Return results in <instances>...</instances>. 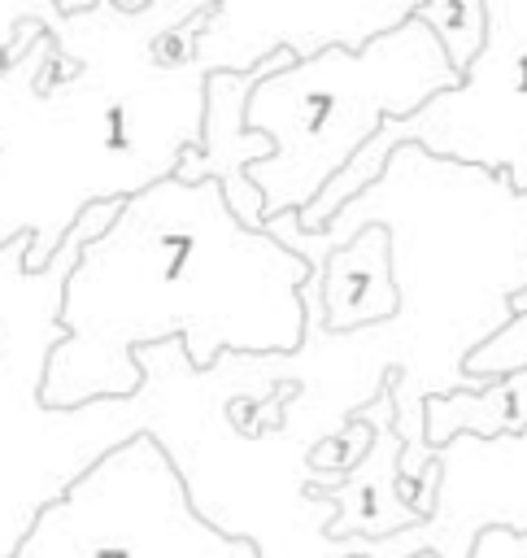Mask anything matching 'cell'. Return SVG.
Instances as JSON below:
<instances>
[{
    "label": "cell",
    "instance_id": "cell-1",
    "mask_svg": "<svg viewBox=\"0 0 527 558\" xmlns=\"http://www.w3.org/2000/svg\"><path fill=\"white\" fill-rule=\"evenodd\" d=\"M266 231L314 270L305 344L261 357L270 384H296L283 436L314 449L392 388L401 484L418 488L440 453L427 445V401L483 388L466 357L527 292V192L405 144L331 227L305 231L283 214Z\"/></svg>",
    "mask_w": 527,
    "mask_h": 558
},
{
    "label": "cell",
    "instance_id": "cell-2",
    "mask_svg": "<svg viewBox=\"0 0 527 558\" xmlns=\"http://www.w3.org/2000/svg\"><path fill=\"white\" fill-rule=\"evenodd\" d=\"M205 4H0V248L30 235V275L87 205L139 196L200 144L209 74L166 70L152 39Z\"/></svg>",
    "mask_w": 527,
    "mask_h": 558
},
{
    "label": "cell",
    "instance_id": "cell-3",
    "mask_svg": "<svg viewBox=\"0 0 527 558\" xmlns=\"http://www.w3.org/2000/svg\"><path fill=\"white\" fill-rule=\"evenodd\" d=\"M309 262L248 231L218 183L161 179L122 201L65 279V340L48 357L44 405L78 410L144 392L139 349L179 340L196 371L292 357L305 344Z\"/></svg>",
    "mask_w": 527,
    "mask_h": 558
},
{
    "label": "cell",
    "instance_id": "cell-4",
    "mask_svg": "<svg viewBox=\"0 0 527 558\" xmlns=\"http://www.w3.org/2000/svg\"><path fill=\"white\" fill-rule=\"evenodd\" d=\"M144 392L152 401L144 436H152L187 484L205 523L253 541L257 558H348L331 541L335 506L309 493V445L266 432L244 436L231 423L235 397H266L261 357L226 353L213 371H196L179 340L139 349Z\"/></svg>",
    "mask_w": 527,
    "mask_h": 558
},
{
    "label": "cell",
    "instance_id": "cell-5",
    "mask_svg": "<svg viewBox=\"0 0 527 558\" xmlns=\"http://www.w3.org/2000/svg\"><path fill=\"white\" fill-rule=\"evenodd\" d=\"M122 201H96L78 214L57 257L30 275V235L0 248V558H13L35 519L105 453L144 436L148 392L126 401H91L78 410L44 405L52 349L65 340L61 296L83 248L100 240Z\"/></svg>",
    "mask_w": 527,
    "mask_h": 558
},
{
    "label": "cell",
    "instance_id": "cell-6",
    "mask_svg": "<svg viewBox=\"0 0 527 558\" xmlns=\"http://www.w3.org/2000/svg\"><path fill=\"white\" fill-rule=\"evenodd\" d=\"M457 83L436 31L418 17L361 52L331 48L314 61L279 52L248 96V131L274 144L248 170L266 196V218L305 214L388 122L418 113Z\"/></svg>",
    "mask_w": 527,
    "mask_h": 558
},
{
    "label": "cell",
    "instance_id": "cell-7",
    "mask_svg": "<svg viewBox=\"0 0 527 558\" xmlns=\"http://www.w3.org/2000/svg\"><path fill=\"white\" fill-rule=\"evenodd\" d=\"M405 144L440 161L501 174L527 192V0H488V44L462 83L427 100L418 113L388 122L353 166L305 214H296L301 227H331V218L361 196Z\"/></svg>",
    "mask_w": 527,
    "mask_h": 558
},
{
    "label": "cell",
    "instance_id": "cell-8",
    "mask_svg": "<svg viewBox=\"0 0 527 558\" xmlns=\"http://www.w3.org/2000/svg\"><path fill=\"white\" fill-rule=\"evenodd\" d=\"M13 558H257V545L205 523L170 453L135 436L78 475Z\"/></svg>",
    "mask_w": 527,
    "mask_h": 558
},
{
    "label": "cell",
    "instance_id": "cell-9",
    "mask_svg": "<svg viewBox=\"0 0 527 558\" xmlns=\"http://www.w3.org/2000/svg\"><path fill=\"white\" fill-rule=\"evenodd\" d=\"M409 17V0H222L200 26L196 65L205 74H253L279 52L296 61L331 48L361 52Z\"/></svg>",
    "mask_w": 527,
    "mask_h": 558
},
{
    "label": "cell",
    "instance_id": "cell-10",
    "mask_svg": "<svg viewBox=\"0 0 527 558\" xmlns=\"http://www.w3.org/2000/svg\"><path fill=\"white\" fill-rule=\"evenodd\" d=\"M440 506L427 523L388 541H344L348 558H470L488 527L527 532V432L457 436L440 453Z\"/></svg>",
    "mask_w": 527,
    "mask_h": 558
},
{
    "label": "cell",
    "instance_id": "cell-11",
    "mask_svg": "<svg viewBox=\"0 0 527 558\" xmlns=\"http://www.w3.org/2000/svg\"><path fill=\"white\" fill-rule=\"evenodd\" d=\"M270 61L253 74H209L200 144L187 148L179 170H174V179H183V183H218L226 192L231 214L248 231H266V222H270L266 218V196L248 179V170L261 166L274 153V144L266 135L248 131V96L261 83V74L270 70Z\"/></svg>",
    "mask_w": 527,
    "mask_h": 558
},
{
    "label": "cell",
    "instance_id": "cell-12",
    "mask_svg": "<svg viewBox=\"0 0 527 558\" xmlns=\"http://www.w3.org/2000/svg\"><path fill=\"white\" fill-rule=\"evenodd\" d=\"M357 414L375 427V445H370L366 462L353 475H344L335 488H322L314 497H327L335 506V523L327 527L331 541H388L396 532H409V527L427 523L405 501V493H401V453H405V440L396 436L392 388H383Z\"/></svg>",
    "mask_w": 527,
    "mask_h": 558
},
{
    "label": "cell",
    "instance_id": "cell-13",
    "mask_svg": "<svg viewBox=\"0 0 527 558\" xmlns=\"http://www.w3.org/2000/svg\"><path fill=\"white\" fill-rule=\"evenodd\" d=\"M527 432V371L492 379L475 392H449L427 401V445L444 449L457 436H523Z\"/></svg>",
    "mask_w": 527,
    "mask_h": 558
},
{
    "label": "cell",
    "instance_id": "cell-14",
    "mask_svg": "<svg viewBox=\"0 0 527 558\" xmlns=\"http://www.w3.org/2000/svg\"><path fill=\"white\" fill-rule=\"evenodd\" d=\"M414 17L436 31L457 78L479 61L488 44V0H422L414 4Z\"/></svg>",
    "mask_w": 527,
    "mask_h": 558
},
{
    "label": "cell",
    "instance_id": "cell-15",
    "mask_svg": "<svg viewBox=\"0 0 527 558\" xmlns=\"http://www.w3.org/2000/svg\"><path fill=\"white\" fill-rule=\"evenodd\" d=\"M370 445H375V427H370L361 414H353L340 432L322 436V440L309 449V458H305V462H309V493L335 488L344 475H353V471L366 462Z\"/></svg>",
    "mask_w": 527,
    "mask_h": 558
},
{
    "label": "cell",
    "instance_id": "cell-16",
    "mask_svg": "<svg viewBox=\"0 0 527 558\" xmlns=\"http://www.w3.org/2000/svg\"><path fill=\"white\" fill-rule=\"evenodd\" d=\"M518 371H527V310L514 314L492 340H483L466 357V375L479 379V384H492V379H505V375H518Z\"/></svg>",
    "mask_w": 527,
    "mask_h": 558
},
{
    "label": "cell",
    "instance_id": "cell-17",
    "mask_svg": "<svg viewBox=\"0 0 527 558\" xmlns=\"http://www.w3.org/2000/svg\"><path fill=\"white\" fill-rule=\"evenodd\" d=\"M470 558H527V532H510V527H488Z\"/></svg>",
    "mask_w": 527,
    "mask_h": 558
},
{
    "label": "cell",
    "instance_id": "cell-18",
    "mask_svg": "<svg viewBox=\"0 0 527 558\" xmlns=\"http://www.w3.org/2000/svg\"><path fill=\"white\" fill-rule=\"evenodd\" d=\"M523 310H527V292H523V296L514 301V314H523Z\"/></svg>",
    "mask_w": 527,
    "mask_h": 558
},
{
    "label": "cell",
    "instance_id": "cell-19",
    "mask_svg": "<svg viewBox=\"0 0 527 558\" xmlns=\"http://www.w3.org/2000/svg\"><path fill=\"white\" fill-rule=\"evenodd\" d=\"M418 558H436V554H418Z\"/></svg>",
    "mask_w": 527,
    "mask_h": 558
}]
</instances>
